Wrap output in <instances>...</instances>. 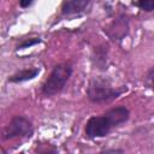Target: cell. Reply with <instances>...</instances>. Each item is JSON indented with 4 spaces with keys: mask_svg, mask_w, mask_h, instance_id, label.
I'll return each instance as SVG.
<instances>
[{
    "mask_svg": "<svg viewBox=\"0 0 154 154\" xmlns=\"http://www.w3.org/2000/svg\"><path fill=\"white\" fill-rule=\"evenodd\" d=\"M90 0H65L60 5V13L64 17H81L89 11Z\"/></svg>",
    "mask_w": 154,
    "mask_h": 154,
    "instance_id": "obj_6",
    "label": "cell"
},
{
    "mask_svg": "<svg viewBox=\"0 0 154 154\" xmlns=\"http://www.w3.org/2000/svg\"><path fill=\"white\" fill-rule=\"evenodd\" d=\"M35 154H59L58 148L48 142H37V146L35 148Z\"/></svg>",
    "mask_w": 154,
    "mask_h": 154,
    "instance_id": "obj_9",
    "label": "cell"
},
{
    "mask_svg": "<svg viewBox=\"0 0 154 154\" xmlns=\"http://www.w3.org/2000/svg\"><path fill=\"white\" fill-rule=\"evenodd\" d=\"M42 42V38L40 37H30V38H24L22 40L17 46H16V49L19 51V49H25V48H30V47H34L36 45H40Z\"/></svg>",
    "mask_w": 154,
    "mask_h": 154,
    "instance_id": "obj_10",
    "label": "cell"
},
{
    "mask_svg": "<svg viewBox=\"0 0 154 154\" xmlns=\"http://www.w3.org/2000/svg\"><path fill=\"white\" fill-rule=\"evenodd\" d=\"M40 73H41V69H40V67H36V66L25 67V69L18 70V71L14 72L13 75H11V76L7 78V82L14 83V84L29 82V81L35 79Z\"/></svg>",
    "mask_w": 154,
    "mask_h": 154,
    "instance_id": "obj_8",
    "label": "cell"
},
{
    "mask_svg": "<svg viewBox=\"0 0 154 154\" xmlns=\"http://www.w3.org/2000/svg\"><path fill=\"white\" fill-rule=\"evenodd\" d=\"M153 75H154V69L150 67L148 73H147V76H146V83L148 84L149 88H152V85H153Z\"/></svg>",
    "mask_w": 154,
    "mask_h": 154,
    "instance_id": "obj_13",
    "label": "cell"
},
{
    "mask_svg": "<svg viewBox=\"0 0 154 154\" xmlns=\"http://www.w3.org/2000/svg\"><path fill=\"white\" fill-rule=\"evenodd\" d=\"M129 22L130 20L128 16H125L124 13H120L103 29V31L112 41L120 42L129 35V31H130Z\"/></svg>",
    "mask_w": 154,
    "mask_h": 154,
    "instance_id": "obj_5",
    "label": "cell"
},
{
    "mask_svg": "<svg viewBox=\"0 0 154 154\" xmlns=\"http://www.w3.org/2000/svg\"><path fill=\"white\" fill-rule=\"evenodd\" d=\"M73 67L70 63H60L57 64L49 76L46 78L41 87V93L45 96H54L64 90L66 83L72 76Z\"/></svg>",
    "mask_w": 154,
    "mask_h": 154,
    "instance_id": "obj_3",
    "label": "cell"
},
{
    "mask_svg": "<svg viewBox=\"0 0 154 154\" xmlns=\"http://www.w3.org/2000/svg\"><path fill=\"white\" fill-rule=\"evenodd\" d=\"M108 46L105 43L95 46L90 57L91 65L100 71H106L108 67Z\"/></svg>",
    "mask_w": 154,
    "mask_h": 154,
    "instance_id": "obj_7",
    "label": "cell"
},
{
    "mask_svg": "<svg viewBox=\"0 0 154 154\" xmlns=\"http://www.w3.org/2000/svg\"><path fill=\"white\" fill-rule=\"evenodd\" d=\"M34 135V125L31 120L24 116H14L7 125L2 129V138H30Z\"/></svg>",
    "mask_w": 154,
    "mask_h": 154,
    "instance_id": "obj_4",
    "label": "cell"
},
{
    "mask_svg": "<svg viewBox=\"0 0 154 154\" xmlns=\"http://www.w3.org/2000/svg\"><path fill=\"white\" fill-rule=\"evenodd\" d=\"M34 0H20L19 1V6L22 8H26V7H30L31 5H34Z\"/></svg>",
    "mask_w": 154,
    "mask_h": 154,
    "instance_id": "obj_14",
    "label": "cell"
},
{
    "mask_svg": "<svg viewBox=\"0 0 154 154\" xmlns=\"http://www.w3.org/2000/svg\"><path fill=\"white\" fill-rule=\"evenodd\" d=\"M129 118L130 111L128 107L123 105L116 106L100 116L90 117L84 126V135L89 140L106 137L113 129H117L122 124L126 123Z\"/></svg>",
    "mask_w": 154,
    "mask_h": 154,
    "instance_id": "obj_1",
    "label": "cell"
},
{
    "mask_svg": "<svg viewBox=\"0 0 154 154\" xmlns=\"http://www.w3.org/2000/svg\"><path fill=\"white\" fill-rule=\"evenodd\" d=\"M128 91L126 85L114 87L107 77L95 76L89 81L87 87V97L93 103L111 102Z\"/></svg>",
    "mask_w": 154,
    "mask_h": 154,
    "instance_id": "obj_2",
    "label": "cell"
},
{
    "mask_svg": "<svg viewBox=\"0 0 154 154\" xmlns=\"http://www.w3.org/2000/svg\"><path fill=\"white\" fill-rule=\"evenodd\" d=\"M99 154H125V152L120 148H107L101 150Z\"/></svg>",
    "mask_w": 154,
    "mask_h": 154,
    "instance_id": "obj_12",
    "label": "cell"
},
{
    "mask_svg": "<svg viewBox=\"0 0 154 154\" xmlns=\"http://www.w3.org/2000/svg\"><path fill=\"white\" fill-rule=\"evenodd\" d=\"M132 5L138 7L142 11H146V12H153L154 11V1L153 0H140V1L132 2Z\"/></svg>",
    "mask_w": 154,
    "mask_h": 154,
    "instance_id": "obj_11",
    "label": "cell"
}]
</instances>
